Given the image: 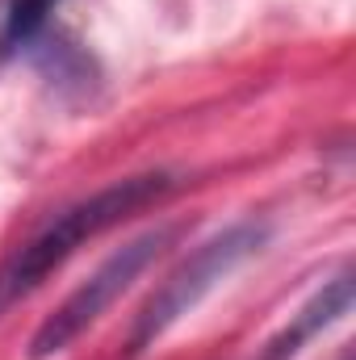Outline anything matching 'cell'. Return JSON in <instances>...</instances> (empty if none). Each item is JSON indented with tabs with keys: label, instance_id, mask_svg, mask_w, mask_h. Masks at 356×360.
Here are the masks:
<instances>
[{
	"label": "cell",
	"instance_id": "1",
	"mask_svg": "<svg viewBox=\"0 0 356 360\" xmlns=\"http://www.w3.org/2000/svg\"><path fill=\"white\" fill-rule=\"evenodd\" d=\"M172 193L168 172H143V176H126L101 193H92L84 201L68 205L51 226H42L4 269H0V310L13 306L17 297H25L30 289H38L55 269H63L76 248H84L89 239L105 235L109 226H117L122 218L139 214L143 205H155Z\"/></svg>",
	"mask_w": 356,
	"mask_h": 360
},
{
	"label": "cell",
	"instance_id": "2",
	"mask_svg": "<svg viewBox=\"0 0 356 360\" xmlns=\"http://www.w3.org/2000/svg\"><path fill=\"white\" fill-rule=\"evenodd\" d=\"M265 243H268L265 222H235V226H227L222 235H214L210 243H201V248L147 297V306L139 310L134 331H130V352L151 348L180 314H189L222 276H231L243 260H252Z\"/></svg>",
	"mask_w": 356,
	"mask_h": 360
},
{
	"label": "cell",
	"instance_id": "3",
	"mask_svg": "<svg viewBox=\"0 0 356 360\" xmlns=\"http://www.w3.org/2000/svg\"><path fill=\"white\" fill-rule=\"evenodd\" d=\"M180 235V226H155V231H147V235H139V239H130L126 248H117L101 269L92 272L89 281L34 331V340H30V356L34 360H46L55 356V352H63L76 335H84L92 323L134 285V276L147 269L172 239Z\"/></svg>",
	"mask_w": 356,
	"mask_h": 360
},
{
	"label": "cell",
	"instance_id": "4",
	"mask_svg": "<svg viewBox=\"0 0 356 360\" xmlns=\"http://www.w3.org/2000/svg\"><path fill=\"white\" fill-rule=\"evenodd\" d=\"M352 310V272H340L336 281H327L293 319H289V327L281 331V335H272L265 348V360H289L302 352V344L306 340H314L323 327H331L336 319H344Z\"/></svg>",
	"mask_w": 356,
	"mask_h": 360
},
{
	"label": "cell",
	"instance_id": "5",
	"mask_svg": "<svg viewBox=\"0 0 356 360\" xmlns=\"http://www.w3.org/2000/svg\"><path fill=\"white\" fill-rule=\"evenodd\" d=\"M55 4L59 0H13L8 13H4V25H0V59L34 46L42 25H46V17L55 13Z\"/></svg>",
	"mask_w": 356,
	"mask_h": 360
}]
</instances>
